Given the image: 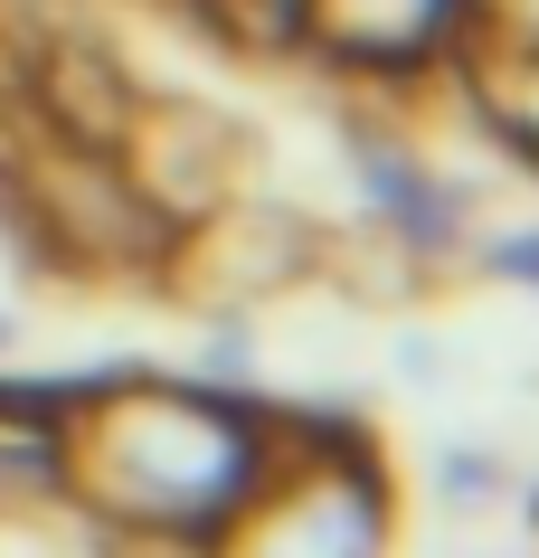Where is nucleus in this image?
<instances>
[{
  "instance_id": "nucleus-1",
  "label": "nucleus",
  "mask_w": 539,
  "mask_h": 558,
  "mask_svg": "<svg viewBox=\"0 0 539 558\" xmlns=\"http://www.w3.org/2000/svg\"><path fill=\"white\" fill-rule=\"evenodd\" d=\"M256 464H266V416L209 388L123 379L58 408V493L95 530L143 549H199L246 501Z\"/></svg>"
},
{
  "instance_id": "nucleus-2",
  "label": "nucleus",
  "mask_w": 539,
  "mask_h": 558,
  "mask_svg": "<svg viewBox=\"0 0 539 558\" xmlns=\"http://www.w3.org/2000/svg\"><path fill=\"white\" fill-rule=\"evenodd\" d=\"M199 558H389V483L341 426H266V464Z\"/></svg>"
},
{
  "instance_id": "nucleus-3",
  "label": "nucleus",
  "mask_w": 539,
  "mask_h": 558,
  "mask_svg": "<svg viewBox=\"0 0 539 558\" xmlns=\"http://www.w3.org/2000/svg\"><path fill=\"white\" fill-rule=\"evenodd\" d=\"M58 493V408H20L0 398V511Z\"/></svg>"
},
{
  "instance_id": "nucleus-4",
  "label": "nucleus",
  "mask_w": 539,
  "mask_h": 558,
  "mask_svg": "<svg viewBox=\"0 0 539 558\" xmlns=\"http://www.w3.org/2000/svg\"><path fill=\"white\" fill-rule=\"evenodd\" d=\"M520 558H539V539H530V549H520Z\"/></svg>"
}]
</instances>
